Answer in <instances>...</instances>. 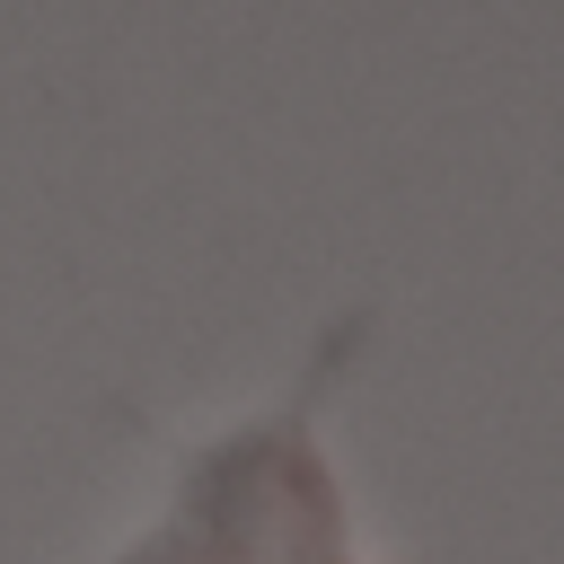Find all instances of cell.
<instances>
[{"instance_id": "obj_1", "label": "cell", "mask_w": 564, "mask_h": 564, "mask_svg": "<svg viewBox=\"0 0 564 564\" xmlns=\"http://www.w3.org/2000/svg\"><path fill=\"white\" fill-rule=\"evenodd\" d=\"M352 326L326 335V361L308 370V388L273 423L229 432L220 449H203L185 467L167 529L150 546H132V564H352L344 511H335V476H326V458L308 441V397H317L326 370H344Z\"/></svg>"}]
</instances>
